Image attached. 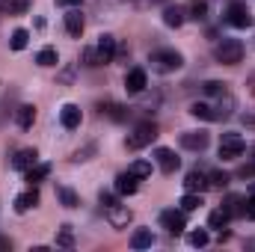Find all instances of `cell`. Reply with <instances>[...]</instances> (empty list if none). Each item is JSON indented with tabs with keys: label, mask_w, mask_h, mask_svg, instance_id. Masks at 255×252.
<instances>
[{
	"label": "cell",
	"mask_w": 255,
	"mask_h": 252,
	"mask_svg": "<svg viewBox=\"0 0 255 252\" xmlns=\"http://www.w3.org/2000/svg\"><path fill=\"white\" fill-rule=\"evenodd\" d=\"M148 63H151V68H154L157 74H169V71H178L184 60H181V54H178V51L163 48V51H154V54L148 57Z\"/></svg>",
	"instance_id": "obj_1"
},
{
	"label": "cell",
	"mask_w": 255,
	"mask_h": 252,
	"mask_svg": "<svg viewBox=\"0 0 255 252\" xmlns=\"http://www.w3.org/2000/svg\"><path fill=\"white\" fill-rule=\"evenodd\" d=\"M214 57H217V63H223V65H238L244 60V45L238 39H223L214 48Z\"/></svg>",
	"instance_id": "obj_2"
},
{
	"label": "cell",
	"mask_w": 255,
	"mask_h": 252,
	"mask_svg": "<svg viewBox=\"0 0 255 252\" xmlns=\"http://www.w3.org/2000/svg\"><path fill=\"white\" fill-rule=\"evenodd\" d=\"M157 139V125L154 122H139V125L133 127V133H128V148H145V145H151Z\"/></svg>",
	"instance_id": "obj_3"
},
{
	"label": "cell",
	"mask_w": 255,
	"mask_h": 252,
	"mask_svg": "<svg viewBox=\"0 0 255 252\" xmlns=\"http://www.w3.org/2000/svg\"><path fill=\"white\" fill-rule=\"evenodd\" d=\"M104 208V217H107V223L113 226V229H128V223H130V208L122 205L119 199H113V202H107V205H101Z\"/></svg>",
	"instance_id": "obj_4"
},
{
	"label": "cell",
	"mask_w": 255,
	"mask_h": 252,
	"mask_svg": "<svg viewBox=\"0 0 255 252\" xmlns=\"http://www.w3.org/2000/svg\"><path fill=\"white\" fill-rule=\"evenodd\" d=\"M244 151H247V142L238 133H223V142H220V157L223 160H238Z\"/></svg>",
	"instance_id": "obj_5"
},
{
	"label": "cell",
	"mask_w": 255,
	"mask_h": 252,
	"mask_svg": "<svg viewBox=\"0 0 255 252\" xmlns=\"http://www.w3.org/2000/svg\"><path fill=\"white\" fill-rule=\"evenodd\" d=\"M160 226L169 232V235H184V229H187V217H184V211H175V208H169V211H163L160 214Z\"/></svg>",
	"instance_id": "obj_6"
},
{
	"label": "cell",
	"mask_w": 255,
	"mask_h": 252,
	"mask_svg": "<svg viewBox=\"0 0 255 252\" xmlns=\"http://www.w3.org/2000/svg\"><path fill=\"white\" fill-rule=\"evenodd\" d=\"M232 27H253V15L247 9V3H232L229 6V18H226Z\"/></svg>",
	"instance_id": "obj_7"
},
{
	"label": "cell",
	"mask_w": 255,
	"mask_h": 252,
	"mask_svg": "<svg viewBox=\"0 0 255 252\" xmlns=\"http://www.w3.org/2000/svg\"><path fill=\"white\" fill-rule=\"evenodd\" d=\"M154 157H157L160 172H166V175H172V172L181 166V160L175 157V151H172V148H157V151H154Z\"/></svg>",
	"instance_id": "obj_8"
},
{
	"label": "cell",
	"mask_w": 255,
	"mask_h": 252,
	"mask_svg": "<svg viewBox=\"0 0 255 252\" xmlns=\"http://www.w3.org/2000/svg\"><path fill=\"white\" fill-rule=\"evenodd\" d=\"M181 145L187 151H205L208 148V133L205 130H187V133H181Z\"/></svg>",
	"instance_id": "obj_9"
},
{
	"label": "cell",
	"mask_w": 255,
	"mask_h": 252,
	"mask_svg": "<svg viewBox=\"0 0 255 252\" xmlns=\"http://www.w3.org/2000/svg\"><path fill=\"white\" fill-rule=\"evenodd\" d=\"M145 86H148L145 71H142V68H130V71H128V77H125V89L130 92V95H139Z\"/></svg>",
	"instance_id": "obj_10"
},
{
	"label": "cell",
	"mask_w": 255,
	"mask_h": 252,
	"mask_svg": "<svg viewBox=\"0 0 255 252\" xmlns=\"http://www.w3.org/2000/svg\"><path fill=\"white\" fill-rule=\"evenodd\" d=\"M36 160H39V151H36V148H21V151H18V154L12 157V166L24 172V169H30V166L36 163Z\"/></svg>",
	"instance_id": "obj_11"
},
{
	"label": "cell",
	"mask_w": 255,
	"mask_h": 252,
	"mask_svg": "<svg viewBox=\"0 0 255 252\" xmlns=\"http://www.w3.org/2000/svg\"><path fill=\"white\" fill-rule=\"evenodd\" d=\"M98 60L101 63H113V57H116V39L113 36H101V42H98Z\"/></svg>",
	"instance_id": "obj_12"
},
{
	"label": "cell",
	"mask_w": 255,
	"mask_h": 252,
	"mask_svg": "<svg viewBox=\"0 0 255 252\" xmlns=\"http://www.w3.org/2000/svg\"><path fill=\"white\" fill-rule=\"evenodd\" d=\"M232 110H235V98H232L229 92H223V95H220V104L214 107V122L229 119V116H232Z\"/></svg>",
	"instance_id": "obj_13"
},
{
	"label": "cell",
	"mask_w": 255,
	"mask_h": 252,
	"mask_svg": "<svg viewBox=\"0 0 255 252\" xmlns=\"http://www.w3.org/2000/svg\"><path fill=\"white\" fill-rule=\"evenodd\" d=\"M60 122H63V127H68V130L80 127V107H74V104H65L63 110H60Z\"/></svg>",
	"instance_id": "obj_14"
},
{
	"label": "cell",
	"mask_w": 255,
	"mask_h": 252,
	"mask_svg": "<svg viewBox=\"0 0 255 252\" xmlns=\"http://www.w3.org/2000/svg\"><path fill=\"white\" fill-rule=\"evenodd\" d=\"M36 205H39V190H33V187L15 199V211H18V214H27V211L36 208Z\"/></svg>",
	"instance_id": "obj_15"
},
{
	"label": "cell",
	"mask_w": 255,
	"mask_h": 252,
	"mask_svg": "<svg viewBox=\"0 0 255 252\" xmlns=\"http://www.w3.org/2000/svg\"><path fill=\"white\" fill-rule=\"evenodd\" d=\"M184 187L190 190V193H205V190L211 187V184H208V175H205V172H199V169H193L190 175L184 178Z\"/></svg>",
	"instance_id": "obj_16"
},
{
	"label": "cell",
	"mask_w": 255,
	"mask_h": 252,
	"mask_svg": "<svg viewBox=\"0 0 255 252\" xmlns=\"http://www.w3.org/2000/svg\"><path fill=\"white\" fill-rule=\"evenodd\" d=\"M65 30H68V36L80 39V33H83V15H80V9H71L65 15Z\"/></svg>",
	"instance_id": "obj_17"
},
{
	"label": "cell",
	"mask_w": 255,
	"mask_h": 252,
	"mask_svg": "<svg viewBox=\"0 0 255 252\" xmlns=\"http://www.w3.org/2000/svg\"><path fill=\"white\" fill-rule=\"evenodd\" d=\"M136 181H139L136 175L122 172V175L116 178V193H119V196H133V193H136Z\"/></svg>",
	"instance_id": "obj_18"
},
{
	"label": "cell",
	"mask_w": 255,
	"mask_h": 252,
	"mask_svg": "<svg viewBox=\"0 0 255 252\" xmlns=\"http://www.w3.org/2000/svg\"><path fill=\"white\" fill-rule=\"evenodd\" d=\"M15 119H18V125L24 127V130H30L33 122H36V107H33V104H21V107L15 110Z\"/></svg>",
	"instance_id": "obj_19"
},
{
	"label": "cell",
	"mask_w": 255,
	"mask_h": 252,
	"mask_svg": "<svg viewBox=\"0 0 255 252\" xmlns=\"http://www.w3.org/2000/svg\"><path fill=\"white\" fill-rule=\"evenodd\" d=\"M51 175V166L48 163H33L30 169H24V178L30 181V184H39V181H45Z\"/></svg>",
	"instance_id": "obj_20"
},
{
	"label": "cell",
	"mask_w": 255,
	"mask_h": 252,
	"mask_svg": "<svg viewBox=\"0 0 255 252\" xmlns=\"http://www.w3.org/2000/svg\"><path fill=\"white\" fill-rule=\"evenodd\" d=\"M163 24L166 27H181L184 24V9L181 6H166L163 9Z\"/></svg>",
	"instance_id": "obj_21"
},
{
	"label": "cell",
	"mask_w": 255,
	"mask_h": 252,
	"mask_svg": "<svg viewBox=\"0 0 255 252\" xmlns=\"http://www.w3.org/2000/svg\"><path fill=\"white\" fill-rule=\"evenodd\" d=\"M151 244H154L151 229H139V232H133V238H130V247H133V250H148Z\"/></svg>",
	"instance_id": "obj_22"
},
{
	"label": "cell",
	"mask_w": 255,
	"mask_h": 252,
	"mask_svg": "<svg viewBox=\"0 0 255 252\" xmlns=\"http://www.w3.org/2000/svg\"><path fill=\"white\" fill-rule=\"evenodd\" d=\"M178 205H181V211H184V214L199 211V208H202V193H190V190H187V193L181 196V202H178Z\"/></svg>",
	"instance_id": "obj_23"
},
{
	"label": "cell",
	"mask_w": 255,
	"mask_h": 252,
	"mask_svg": "<svg viewBox=\"0 0 255 252\" xmlns=\"http://www.w3.org/2000/svg\"><path fill=\"white\" fill-rule=\"evenodd\" d=\"M190 116L205 119V122H214V107H211V104H205V101H196V104H190Z\"/></svg>",
	"instance_id": "obj_24"
},
{
	"label": "cell",
	"mask_w": 255,
	"mask_h": 252,
	"mask_svg": "<svg viewBox=\"0 0 255 252\" xmlns=\"http://www.w3.org/2000/svg\"><path fill=\"white\" fill-rule=\"evenodd\" d=\"M30 9V0H6L3 3V15H21Z\"/></svg>",
	"instance_id": "obj_25"
},
{
	"label": "cell",
	"mask_w": 255,
	"mask_h": 252,
	"mask_svg": "<svg viewBox=\"0 0 255 252\" xmlns=\"http://www.w3.org/2000/svg\"><path fill=\"white\" fill-rule=\"evenodd\" d=\"M27 42H30V33H27V30H15L12 39H9V48H12V51H24Z\"/></svg>",
	"instance_id": "obj_26"
},
{
	"label": "cell",
	"mask_w": 255,
	"mask_h": 252,
	"mask_svg": "<svg viewBox=\"0 0 255 252\" xmlns=\"http://www.w3.org/2000/svg\"><path fill=\"white\" fill-rule=\"evenodd\" d=\"M226 214L229 217H244V199L241 196H229L226 199Z\"/></svg>",
	"instance_id": "obj_27"
},
{
	"label": "cell",
	"mask_w": 255,
	"mask_h": 252,
	"mask_svg": "<svg viewBox=\"0 0 255 252\" xmlns=\"http://www.w3.org/2000/svg\"><path fill=\"white\" fill-rule=\"evenodd\" d=\"M101 113H107L110 119H116V122H122V119H128V107H122V104H107V107H101Z\"/></svg>",
	"instance_id": "obj_28"
},
{
	"label": "cell",
	"mask_w": 255,
	"mask_h": 252,
	"mask_svg": "<svg viewBox=\"0 0 255 252\" xmlns=\"http://www.w3.org/2000/svg\"><path fill=\"white\" fill-rule=\"evenodd\" d=\"M229 220H232V217L226 214V208H220V211H214V214L208 217V226H211V229H220V232H223V226H226Z\"/></svg>",
	"instance_id": "obj_29"
},
{
	"label": "cell",
	"mask_w": 255,
	"mask_h": 252,
	"mask_svg": "<svg viewBox=\"0 0 255 252\" xmlns=\"http://www.w3.org/2000/svg\"><path fill=\"white\" fill-rule=\"evenodd\" d=\"M57 196H60V202H63L65 208H77V205H80L77 193H74V190H68V187H60V190H57Z\"/></svg>",
	"instance_id": "obj_30"
},
{
	"label": "cell",
	"mask_w": 255,
	"mask_h": 252,
	"mask_svg": "<svg viewBox=\"0 0 255 252\" xmlns=\"http://www.w3.org/2000/svg\"><path fill=\"white\" fill-rule=\"evenodd\" d=\"M128 172L136 175V178H148V175H151V163H145V160H133Z\"/></svg>",
	"instance_id": "obj_31"
},
{
	"label": "cell",
	"mask_w": 255,
	"mask_h": 252,
	"mask_svg": "<svg viewBox=\"0 0 255 252\" xmlns=\"http://www.w3.org/2000/svg\"><path fill=\"white\" fill-rule=\"evenodd\" d=\"M36 63L45 65V68H48V65H57V51H54V48H42V51L36 54Z\"/></svg>",
	"instance_id": "obj_32"
},
{
	"label": "cell",
	"mask_w": 255,
	"mask_h": 252,
	"mask_svg": "<svg viewBox=\"0 0 255 252\" xmlns=\"http://www.w3.org/2000/svg\"><path fill=\"white\" fill-rule=\"evenodd\" d=\"M208 184L217 187V190H226L229 187V175H226V172H211V175H208Z\"/></svg>",
	"instance_id": "obj_33"
},
{
	"label": "cell",
	"mask_w": 255,
	"mask_h": 252,
	"mask_svg": "<svg viewBox=\"0 0 255 252\" xmlns=\"http://www.w3.org/2000/svg\"><path fill=\"white\" fill-rule=\"evenodd\" d=\"M187 241H190V247H208V232L205 229H196L187 235Z\"/></svg>",
	"instance_id": "obj_34"
},
{
	"label": "cell",
	"mask_w": 255,
	"mask_h": 252,
	"mask_svg": "<svg viewBox=\"0 0 255 252\" xmlns=\"http://www.w3.org/2000/svg\"><path fill=\"white\" fill-rule=\"evenodd\" d=\"M57 247H74V238H71V226H63L60 235H57Z\"/></svg>",
	"instance_id": "obj_35"
},
{
	"label": "cell",
	"mask_w": 255,
	"mask_h": 252,
	"mask_svg": "<svg viewBox=\"0 0 255 252\" xmlns=\"http://www.w3.org/2000/svg\"><path fill=\"white\" fill-rule=\"evenodd\" d=\"M202 89H205V95H223V92H226V83H220V80H208Z\"/></svg>",
	"instance_id": "obj_36"
},
{
	"label": "cell",
	"mask_w": 255,
	"mask_h": 252,
	"mask_svg": "<svg viewBox=\"0 0 255 252\" xmlns=\"http://www.w3.org/2000/svg\"><path fill=\"white\" fill-rule=\"evenodd\" d=\"M83 65H89V68L101 65V60H98V51H95V48H86V51H83Z\"/></svg>",
	"instance_id": "obj_37"
},
{
	"label": "cell",
	"mask_w": 255,
	"mask_h": 252,
	"mask_svg": "<svg viewBox=\"0 0 255 252\" xmlns=\"http://www.w3.org/2000/svg\"><path fill=\"white\" fill-rule=\"evenodd\" d=\"M238 178H244V181H250V178H255V160H250V163H244V166L238 169Z\"/></svg>",
	"instance_id": "obj_38"
},
{
	"label": "cell",
	"mask_w": 255,
	"mask_h": 252,
	"mask_svg": "<svg viewBox=\"0 0 255 252\" xmlns=\"http://www.w3.org/2000/svg\"><path fill=\"white\" fill-rule=\"evenodd\" d=\"M205 15H208V3H202V0H199V3H196V6L190 9V18H196V21H202Z\"/></svg>",
	"instance_id": "obj_39"
},
{
	"label": "cell",
	"mask_w": 255,
	"mask_h": 252,
	"mask_svg": "<svg viewBox=\"0 0 255 252\" xmlns=\"http://www.w3.org/2000/svg\"><path fill=\"white\" fill-rule=\"evenodd\" d=\"M244 217L255 220V196H253V193H250V199H247V205H244Z\"/></svg>",
	"instance_id": "obj_40"
},
{
	"label": "cell",
	"mask_w": 255,
	"mask_h": 252,
	"mask_svg": "<svg viewBox=\"0 0 255 252\" xmlns=\"http://www.w3.org/2000/svg\"><path fill=\"white\" fill-rule=\"evenodd\" d=\"M92 151H95V145H89V148H83V151H80V148H77V151H74V157H71V160H77V163H80V160H89V154H92Z\"/></svg>",
	"instance_id": "obj_41"
},
{
	"label": "cell",
	"mask_w": 255,
	"mask_h": 252,
	"mask_svg": "<svg viewBox=\"0 0 255 252\" xmlns=\"http://www.w3.org/2000/svg\"><path fill=\"white\" fill-rule=\"evenodd\" d=\"M57 3H60V6H68V9H77L83 0H57Z\"/></svg>",
	"instance_id": "obj_42"
},
{
	"label": "cell",
	"mask_w": 255,
	"mask_h": 252,
	"mask_svg": "<svg viewBox=\"0 0 255 252\" xmlns=\"http://www.w3.org/2000/svg\"><path fill=\"white\" fill-rule=\"evenodd\" d=\"M244 125H247V127H255V113H247V116H244Z\"/></svg>",
	"instance_id": "obj_43"
},
{
	"label": "cell",
	"mask_w": 255,
	"mask_h": 252,
	"mask_svg": "<svg viewBox=\"0 0 255 252\" xmlns=\"http://www.w3.org/2000/svg\"><path fill=\"white\" fill-rule=\"evenodd\" d=\"M9 247H12V244H9L6 238H0V250H9Z\"/></svg>",
	"instance_id": "obj_44"
},
{
	"label": "cell",
	"mask_w": 255,
	"mask_h": 252,
	"mask_svg": "<svg viewBox=\"0 0 255 252\" xmlns=\"http://www.w3.org/2000/svg\"><path fill=\"white\" fill-rule=\"evenodd\" d=\"M250 157H253V160H255V145H253V148H250Z\"/></svg>",
	"instance_id": "obj_45"
},
{
	"label": "cell",
	"mask_w": 255,
	"mask_h": 252,
	"mask_svg": "<svg viewBox=\"0 0 255 252\" xmlns=\"http://www.w3.org/2000/svg\"><path fill=\"white\" fill-rule=\"evenodd\" d=\"M253 196H255V184H253Z\"/></svg>",
	"instance_id": "obj_46"
}]
</instances>
